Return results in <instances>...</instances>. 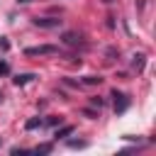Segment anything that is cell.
<instances>
[{"label":"cell","instance_id":"obj_14","mask_svg":"<svg viewBox=\"0 0 156 156\" xmlns=\"http://www.w3.org/2000/svg\"><path fill=\"white\" fill-rule=\"evenodd\" d=\"M83 115H85V117H90V119H95V117H98L93 110H83Z\"/></svg>","mask_w":156,"mask_h":156},{"label":"cell","instance_id":"obj_7","mask_svg":"<svg viewBox=\"0 0 156 156\" xmlns=\"http://www.w3.org/2000/svg\"><path fill=\"white\" fill-rule=\"evenodd\" d=\"M83 83H88V85H100V83H102V78H100V76H85V78H83Z\"/></svg>","mask_w":156,"mask_h":156},{"label":"cell","instance_id":"obj_8","mask_svg":"<svg viewBox=\"0 0 156 156\" xmlns=\"http://www.w3.org/2000/svg\"><path fill=\"white\" fill-rule=\"evenodd\" d=\"M63 41H66V44H78V37L68 32V34H63Z\"/></svg>","mask_w":156,"mask_h":156},{"label":"cell","instance_id":"obj_12","mask_svg":"<svg viewBox=\"0 0 156 156\" xmlns=\"http://www.w3.org/2000/svg\"><path fill=\"white\" fill-rule=\"evenodd\" d=\"M5 73H10V66L5 61H0V76H5Z\"/></svg>","mask_w":156,"mask_h":156},{"label":"cell","instance_id":"obj_4","mask_svg":"<svg viewBox=\"0 0 156 156\" xmlns=\"http://www.w3.org/2000/svg\"><path fill=\"white\" fill-rule=\"evenodd\" d=\"M34 78H37L34 73H20V76H15V78H12V83H15V85H27V83H29V80H34Z\"/></svg>","mask_w":156,"mask_h":156},{"label":"cell","instance_id":"obj_16","mask_svg":"<svg viewBox=\"0 0 156 156\" xmlns=\"http://www.w3.org/2000/svg\"><path fill=\"white\" fill-rule=\"evenodd\" d=\"M0 100H2V95H0Z\"/></svg>","mask_w":156,"mask_h":156},{"label":"cell","instance_id":"obj_15","mask_svg":"<svg viewBox=\"0 0 156 156\" xmlns=\"http://www.w3.org/2000/svg\"><path fill=\"white\" fill-rule=\"evenodd\" d=\"M17 2H32V0H17Z\"/></svg>","mask_w":156,"mask_h":156},{"label":"cell","instance_id":"obj_1","mask_svg":"<svg viewBox=\"0 0 156 156\" xmlns=\"http://www.w3.org/2000/svg\"><path fill=\"white\" fill-rule=\"evenodd\" d=\"M112 98H115V112H117V115H122V112L129 107V98H127L124 93H117V90L112 93Z\"/></svg>","mask_w":156,"mask_h":156},{"label":"cell","instance_id":"obj_3","mask_svg":"<svg viewBox=\"0 0 156 156\" xmlns=\"http://www.w3.org/2000/svg\"><path fill=\"white\" fill-rule=\"evenodd\" d=\"M56 51H58V49L51 46V44H41V46H29V49H24L27 56H37V54H56Z\"/></svg>","mask_w":156,"mask_h":156},{"label":"cell","instance_id":"obj_13","mask_svg":"<svg viewBox=\"0 0 156 156\" xmlns=\"http://www.w3.org/2000/svg\"><path fill=\"white\" fill-rule=\"evenodd\" d=\"M0 49L7 51V49H10V41H7V39H0Z\"/></svg>","mask_w":156,"mask_h":156},{"label":"cell","instance_id":"obj_10","mask_svg":"<svg viewBox=\"0 0 156 156\" xmlns=\"http://www.w3.org/2000/svg\"><path fill=\"white\" fill-rule=\"evenodd\" d=\"M68 146H71V149H83L85 141H76V139H73V141H68Z\"/></svg>","mask_w":156,"mask_h":156},{"label":"cell","instance_id":"obj_5","mask_svg":"<svg viewBox=\"0 0 156 156\" xmlns=\"http://www.w3.org/2000/svg\"><path fill=\"white\" fill-rule=\"evenodd\" d=\"M44 124V119L41 117H32V119H27L24 122V129H37V127H41Z\"/></svg>","mask_w":156,"mask_h":156},{"label":"cell","instance_id":"obj_6","mask_svg":"<svg viewBox=\"0 0 156 156\" xmlns=\"http://www.w3.org/2000/svg\"><path fill=\"white\" fill-rule=\"evenodd\" d=\"M71 132H73V127H71V124H66V127H61V129H56V134H54V136H56V139H63V136H68Z\"/></svg>","mask_w":156,"mask_h":156},{"label":"cell","instance_id":"obj_9","mask_svg":"<svg viewBox=\"0 0 156 156\" xmlns=\"http://www.w3.org/2000/svg\"><path fill=\"white\" fill-rule=\"evenodd\" d=\"M132 63H134V68H144V56H141V54H139V56H134V61H132Z\"/></svg>","mask_w":156,"mask_h":156},{"label":"cell","instance_id":"obj_2","mask_svg":"<svg viewBox=\"0 0 156 156\" xmlns=\"http://www.w3.org/2000/svg\"><path fill=\"white\" fill-rule=\"evenodd\" d=\"M34 24L41 27V29H54V27L61 24V20L58 17H34Z\"/></svg>","mask_w":156,"mask_h":156},{"label":"cell","instance_id":"obj_11","mask_svg":"<svg viewBox=\"0 0 156 156\" xmlns=\"http://www.w3.org/2000/svg\"><path fill=\"white\" fill-rule=\"evenodd\" d=\"M90 105H95V107L100 110V107H102V98H90Z\"/></svg>","mask_w":156,"mask_h":156}]
</instances>
